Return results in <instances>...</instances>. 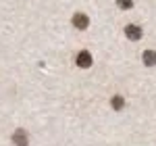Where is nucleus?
Segmentation results:
<instances>
[{"instance_id": "1", "label": "nucleus", "mask_w": 156, "mask_h": 146, "mask_svg": "<svg viewBox=\"0 0 156 146\" xmlns=\"http://www.w3.org/2000/svg\"><path fill=\"white\" fill-rule=\"evenodd\" d=\"M71 21H73V27L75 29H87L90 27V17L85 13H75Z\"/></svg>"}, {"instance_id": "2", "label": "nucleus", "mask_w": 156, "mask_h": 146, "mask_svg": "<svg viewBox=\"0 0 156 146\" xmlns=\"http://www.w3.org/2000/svg\"><path fill=\"white\" fill-rule=\"evenodd\" d=\"M125 36L129 38V40H131V42H137V40H140V38L144 36V31H142V27H140V25H127V27H125Z\"/></svg>"}, {"instance_id": "3", "label": "nucleus", "mask_w": 156, "mask_h": 146, "mask_svg": "<svg viewBox=\"0 0 156 146\" xmlns=\"http://www.w3.org/2000/svg\"><path fill=\"white\" fill-rule=\"evenodd\" d=\"M75 63H77L81 69H90V67H92V54H90V50H81V52L77 54Z\"/></svg>"}, {"instance_id": "4", "label": "nucleus", "mask_w": 156, "mask_h": 146, "mask_svg": "<svg viewBox=\"0 0 156 146\" xmlns=\"http://www.w3.org/2000/svg\"><path fill=\"white\" fill-rule=\"evenodd\" d=\"M12 144L15 146H27L29 144L27 132H25V130H15V134H12Z\"/></svg>"}, {"instance_id": "5", "label": "nucleus", "mask_w": 156, "mask_h": 146, "mask_svg": "<svg viewBox=\"0 0 156 146\" xmlns=\"http://www.w3.org/2000/svg\"><path fill=\"white\" fill-rule=\"evenodd\" d=\"M142 61H144L146 67H154L156 65V50H146L144 57H142Z\"/></svg>"}, {"instance_id": "6", "label": "nucleus", "mask_w": 156, "mask_h": 146, "mask_svg": "<svg viewBox=\"0 0 156 146\" xmlns=\"http://www.w3.org/2000/svg\"><path fill=\"white\" fill-rule=\"evenodd\" d=\"M110 107H112L115 111H121L123 107H125V100H123V96H119V94H117V96H112V100H110Z\"/></svg>"}, {"instance_id": "7", "label": "nucleus", "mask_w": 156, "mask_h": 146, "mask_svg": "<svg viewBox=\"0 0 156 146\" xmlns=\"http://www.w3.org/2000/svg\"><path fill=\"white\" fill-rule=\"evenodd\" d=\"M117 6L123 11H129V9H133V0H117Z\"/></svg>"}]
</instances>
